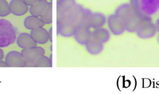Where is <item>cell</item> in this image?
<instances>
[{"label":"cell","mask_w":159,"mask_h":94,"mask_svg":"<svg viewBox=\"0 0 159 94\" xmlns=\"http://www.w3.org/2000/svg\"><path fill=\"white\" fill-rule=\"evenodd\" d=\"M157 41H158V44H159V35H158V37H157Z\"/></svg>","instance_id":"obj_29"},{"label":"cell","mask_w":159,"mask_h":94,"mask_svg":"<svg viewBox=\"0 0 159 94\" xmlns=\"http://www.w3.org/2000/svg\"><path fill=\"white\" fill-rule=\"evenodd\" d=\"M129 3L130 5L134 12H142L141 10L140 0H129Z\"/></svg>","instance_id":"obj_23"},{"label":"cell","mask_w":159,"mask_h":94,"mask_svg":"<svg viewBox=\"0 0 159 94\" xmlns=\"http://www.w3.org/2000/svg\"><path fill=\"white\" fill-rule=\"evenodd\" d=\"M91 37L104 44L109 40L111 38V32L109 30L102 27L94 29V31H92Z\"/></svg>","instance_id":"obj_17"},{"label":"cell","mask_w":159,"mask_h":94,"mask_svg":"<svg viewBox=\"0 0 159 94\" xmlns=\"http://www.w3.org/2000/svg\"><path fill=\"white\" fill-rule=\"evenodd\" d=\"M107 22L106 16L100 12H94L91 14L89 19V26L91 28L98 29L102 27Z\"/></svg>","instance_id":"obj_13"},{"label":"cell","mask_w":159,"mask_h":94,"mask_svg":"<svg viewBox=\"0 0 159 94\" xmlns=\"http://www.w3.org/2000/svg\"><path fill=\"white\" fill-rule=\"evenodd\" d=\"M5 61L8 67H26L25 60L20 52L12 50L7 53L5 56Z\"/></svg>","instance_id":"obj_9"},{"label":"cell","mask_w":159,"mask_h":94,"mask_svg":"<svg viewBox=\"0 0 159 94\" xmlns=\"http://www.w3.org/2000/svg\"><path fill=\"white\" fill-rule=\"evenodd\" d=\"M60 1H61V0H57V2H60Z\"/></svg>","instance_id":"obj_30"},{"label":"cell","mask_w":159,"mask_h":94,"mask_svg":"<svg viewBox=\"0 0 159 94\" xmlns=\"http://www.w3.org/2000/svg\"><path fill=\"white\" fill-rule=\"evenodd\" d=\"M48 2L47 0H39L34 4L30 6L29 11L32 16L40 17L47 9Z\"/></svg>","instance_id":"obj_18"},{"label":"cell","mask_w":159,"mask_h":94,"mask_svg":"<svg viewBox=\"0 0 159 94\" xmlns=\"http://www.w3.org/2000/svg\"><path fill=\"white\" fill-rule=\"evenodd\" d=\"M76 2L75 0H61L57 4V22H60L74 10Z\"/></svg>","instance_id":"obj_6"},{"label":"cell","mask_w":159,"mask_h":94,"mask_svg":"<svg viewBox=\"0 0 159 94\" xmlns=\"http://www.w3.org/2000/svg\"><path fill=\"white\" fill-rule=\"evenodd\" d=\"M134 13L129 3H123L119 5L115 9L114 14L126 21Z\"/></svg>","instance_id":"obj_16"},{"label":"cell","mask_w":159,"mask_h":94,"mask_svg":"<svg viewBox=\"0 0 159 94\" xmlns=\"http://www.w3.org/2000/svg\"><path fill=\"white\" fill-rule=\"evenodd\" d=\"M52 27H50V29H48V39H49V40L50 42H52Z\"/></svg>","instance_id":"obj_25"},{"label":"cell","mask_w":159,"mask_h":94,"mask_svg":"<svg viewBox=\"0 0 159 94\" xmlns=\"http://www.w3.org/2000/svg\"><path fill=\"white\" fill-rule=\"evenodd\" d=\"M4 58V52L2 49L0 47V60H2Z\"/></svg>","instance_id":"obj_28"},{"label":"cell","mask_w":159,"mask_h":94,"mask_svg":"<svg viewBox=\"0 0 159 94\" xmlns=\"http://www.w3.org/2000/svg\"><path fill=\"white\" fill-rule=\"evenodd\" d=\"M17 29L11 22L0 19V47H6L16 40Z\"/></svg>","instance_id":"obj_2"},{"label":"cell","mask_w":159,"mask_h":94,"mask_svg":"<svg viewBox=\"0 0 159 94\" xmlns=\"http://www.w3.org/2000/svg\"><path fill=\"white\" fill-rule=\"evenodd\" d=\"M10 13L9 3L6 0H0V17H6Z\"/></svg>","instance_id":"obj_22"},{"label":"cell","mask_w":159,"mask_h":94,"mask_svg":"<svg viewBox=\"0 0 159 94\" xmlns=\"http://www.w3.org/2000/svg\"><path fill=\"white\" fill-rule=\"evenodd\" d=\"M155 25L157 32L159 33V17L157 19V20H156V21L155 22Z\"/></svg>","instance_id":"obj_27"},{"label":"cell","mask_w":159,"mask_h":94,"mask_svg":"<svg viewBox=\"0 0 159 94\" xmlns=\"http://www.w3.org/2000/svg\"><path fill=\"white\" fill-rule=\"evenodd\" d=\"M45 24L39 17L32 15L27 16L24 20V26L29 30H32L38 27H43Z\"/></svg>","instance_id":"obj_19"},{"label":"cell","mask_w":159,"mask_h":94,"mask_svg":"<svg viewBox=\"0 0 159 94\" xmlns=\"http://www.w3.org/2000/svg\"><path fill=\"white\" fill-rule=\"evenodd\" d=\"M92 11L76 4L73 12L60 22H57V33L63 37L73 36L76 29L81 24L89 25V19Z\"/></svg>","instance_id":"obj_1"},{"label":"cell","mask_w":159,"mask_h":94,"mask_svg":"<svg viewBox=\"0 0 159 94\" xmlns=\"http://www.w3.org/2000/svg\"><path fill=\"white\" fill-rule=\"evenodd\" d=\"M9 4L11 13L16 16H23L29 11L28 5L23 0H11Z\"/></svg>","instance_id":"obj_10"},{"label":"cell","mask_w":159,"mask_h":94,"mask_svg":"<svg viewBox=\"0 0 159 94\" xmlns=\"http://www.w3.org/2000/svg\"><path fill=\"white\" fill-rule=\"evenodd\" d=\"M106 23L110 32L114 35H120L126 31L125 21L114 13L108 16Z\"/></svg>","instance_id":"obj_4"},{"label":"cell","mask_w":159,"mask_h":94,"mask_svg":"<svg viewBox=\"0 0 159 94\" xmlns=\"http://www.w3.org/2000/svg\"><path fill=\"white\" fill-rule=\"evenodd\" d=\"M25 62L26 67H33L37 59L45 54V50L39 46H35L28 49H22L20 51Z\"/></svg>","instance_id":"obj_5"},{"label":"cell","mask_w":159,"mask_h":94,"mask_svg":"<svg viewBox=\"0 0 159 94\" xmlns=\"http://www.w3.org/2000/svg\"><path fill=\"white\" fill-rule=\"evenodd\" d=\"M52 62L49 57L43 55L40 56L34 63L33 67H52Z\"/></svg>","instance_id":"obj_21"},{"label":"cell","mask_w":159,"mask_h":94,"mask_svg":"<svg viewBox=\"0 0 159 94\" xmlns=\"http://www.w3.org/2000/svg\"><path fill=\"white\" fill-rule=\"evenodd\" d=\"M42 21L45 24H50L52 22V3L50 2L48 3L47 9L40 17Z\"/></svg>","instance_id":"obj_20"},{"label":"cell","mask_w":159,"mask_h":94,"mask_svg":"<svg viewBox=\"0 0 159 94\" xmlns=\"http://www.w3.org/2000/svg\"><path fill=\"white\" fill-rule=\"evenodd\" d=\"M0 67H8L6 62L2 60H0Z\"/></svg>","instance_id":"obj_26"},{"label":"cell","mask_w":159,"mask_h":94,"mask_svg":"<svg viewBox=\"0 0 159 94\" xmlns=\"http://www.w3.org/2000/svg\"><path fill=\"white\" fill-rule=\"evenodd\" d=\"M30 34L37 44H46L49 40L48 31L43 27L30 30Z\"/></svg>","instance_id":"obj_14"},{"label":"cell","mask_w":159,"mask_h":94,"mask_svg":"<svg viewBox=\"0 0 159 94\" xmlns=\"http://www.w3.org/2000/svg\"><path fill=\"white\" fill-rule=\"evenodd\" d=\"M157 32L155 23L151 20L143 22L135 32V34L140 39H148L153 37Z\"/></svg>","instance_id":"obj_7"},{"label":"cell","mask_w":159,"mask_h":94,"mask_svg":"<svg viewBox=\"0 0 159 94\" xmlns=\"http://www.w3.org/2000/svg\"><path fill=\"white\" fill-rule=\"evenodd\" d=\"M85 47L86 51L89 54L96 55L103 50L104 44L91 37L89 41L85 44Z\"/></svg>","instance_id":"obj_15"},{"label":"cell","mask_w":159,"mask_h":94,"mask_svg":"<svg viewBox=\"0 0 159 94\" xmlns=\"http://www.w3.org/2000/svg\"><path fill=\"white\" fill-rule=\"evenodd\" d=\"M142 11L148 16L155 14L159 10V0H140Z\"/></svg>","instance_id":"obj_12"},{"label":"cell","mask_w":159,"mask_h":94,"mask_svg":"<svg viewBox=\"0 0 159 94\" xmlns=\"http://www.w3.org/2000/svg\"><path fill=\"white\" fill-rule=\"evenodd\" d=\"M16 41L17 46L22 49L37 46V42L34 40L31 35L27 32L19 34Z\"/></svg>","instance_id":"obj_11"},{"label":"cell","mask_w":159,"mask_h":94,"mask_svg":"<svg viewBox=\"0 0 159 94\" xmlns=\"http://www.w3.org/2000/svg\"><path fill=\"white\" fill-rule=\"evenodd\" d=\"M151 20V16L144 14L143 12H134L133 14L125 21L126 31L130 33H135L139 27L143 22Z\"/></svg>","instance_id":"obj_3"},{"label":"cell","mask_w":159,"mask_h":94,"mask_svg":"<svg viewBox=\"0 0 159 94\" xmlns=\"http://www.w3.org/2000/svg\"><path fill=\"white\" fill-rule=\"evenodd\" d=\"M90 27L86 24H80L75 30L73 37L75 40L80 44L85 45L91 37L92 32Z\"/></svg>","instance_id":"obj_8"},{"label":"cell","mask_w":159,"mask_h":94,"mask_svg":"<svg viewBox=\"0 0 159 94\" xmlns=\"http://www.w3.org/2000/svg\"><path fill=\"white\" fill-rule=\"evenodd\" d=\"M25 3L28 5V6H32L33 4H34L35 3H36L37 2H38L39 0H23Z\"/></svg>","instance_id":"obj_24"}]
</instances>
